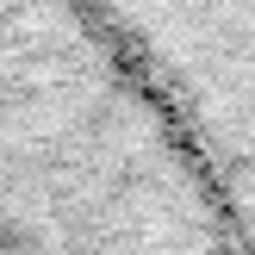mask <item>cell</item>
<instances>
[{
    "mask_svg": "<svg viewBox=\"0 0 255 255\" xmlns=\"http://www.w3.org/2000/svg\"><path fill=\"white\" fill-rule=\"evenodd\" d=\"M206 168L255 255V0H81Z\"/></svg>",
    "mask_w": 255,
    "mask_h": 255,
    "instance_id": "7a4b0ae2",
    "label": "cell"
},
{
    "mask_svg": "<svg viewBox=\"0 0 255 255\" xmlns=\"http://www.w3.org/2000/svg\"><path fill=\"white\" fill-rule=\"evenodd\" d=\"M0 255H243L81 0H0Z\"/></svg>",
    "mask_w": 255,
    "mask_h": 255,
    "instance_id": "6da1fadb",
    "label": "cell"
}]
</instances>
